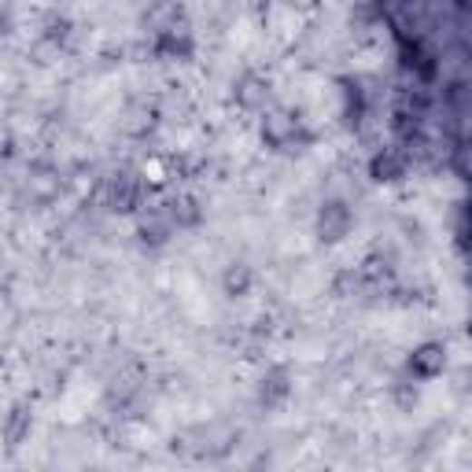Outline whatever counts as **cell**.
Masks as SVG:
<instances>
[{"label": "cell", "instance_id": "5", "mask_svg": "<svg viewBox=\"0 0 472 472\" xmlns=\"http://www.w3.org/2000/svg\"><path fill=\"white\" fill-rule=\"evenodd\" d=\"M241 100H244L248 107L262 103V100H266V82H262V78H255V74H248V78L241 82Z\"/></svg>", "mask_w": 472, "mask_h": 472}, {"label": "cell", "instance_id": "3", "mask_svg": "<svg viewBox=\"0 0 472 472\" xmlns=\"http://www.w3.org/2000/svg\"><path fill=\"white\" fill-rule=\"evenodd\" d=\"M373 173L380 177V182H395V177L406 173V159H402L395 148H384V152L373 159Z\"/></svg>", "mask_w": 472, "mask_h": 472}, {"label": "cell", "instance_id": "1", "mask_svg": "<svg viewBox=\"0 0 472 472\" xmlns=\"http://www.w3.org/2000/svg\"><path fill=\"white\" fill-rule=\"evenodd\" d=\"M447 369V347L443 343H421L409 359V377L413 380H436Z\"/></svg>", "mask_w": 472, "mask_h": 472}, {"label": "cell", "instance_id": "4", "mask_svg": "<svg viewBox=\"0 0 472 472\" xmlns=\"http://www.w3.org/2000/svg\"><path fill=\"white\" fill-rule=\"evenodd\" d=\"M251 284H255V277H251V270H248L244 262H232V266L225 270V291H229V295H248Z\"/></svg>", "mask_w": 472, "mask_h": 472}, {"label": "cell", "instance_id": "2", "mask_svg": "<svg viewBox=\"0 0 472 472\" xmlns=\"http://www.w3.org/2000/svg\"><path fill=\"white\" fill-rule=\"evenodd\" d=\"M350 221H354L350 207L339 203V200H329V203L321 207V214H318V232H321V241H343V236L350 232Z\"/></svg>", "mask_w": 472, "mask_h": 472}, {"label": "cell", "instance_id": "6", "mask_svg": "<svg viewBox=\"0 0 472 472\" xmlns=\"http://www.w3.org/2000/svg\"><path fill=\"white\" fill-rule=\"evenodd\" d=\"M468 336H472V325H468Z\"/></svg>", "mask_w": 472, "mask_h": 472}]
</instances>
